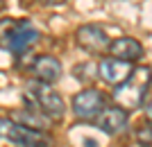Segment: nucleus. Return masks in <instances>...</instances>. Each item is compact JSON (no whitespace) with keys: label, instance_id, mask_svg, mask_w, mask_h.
<instances>
[{"label":"nucleus","instance_id":"nucleus-1","mask_svg":"<svg viewBox=\"0 0 152 147\" xmlns=\"http://www.w3.org/2000/svg\"><path fill=\"white\" fill-rule=\"evenodd\" d=\"M23 100H25V109L37 111L52 122L61 120L66 115V102L57 91H52V84H43L37 79L30 82L23 91Z\"/></svg>","mask_w":152,"mask_h":147},{"label":"nucleus","instance_id":"nucleus-2","mask_svg":"<svg viewBox=\"0 0 152 147\" xmlns=\"http://www.w3.org/2000/svg\"><path fill=\"white\" fill-rule=\"evenodd\" d=\"M152 84V70L148 66H139L132 68V72L127 75V79H123L114 91V100L118 106H123L125 111H134L143 106L145 93Z\"/></svg>","mask_w":152,"mask_h":147},{"label":"nucleus","instance_id":"nucleus-3","mask_svg":"<svg viewBox=\"0 0 152 147\" xmlns=\"http://www.w3.org/2000/svg\"><path fill=\"white\" fill-rule=\"evenodd\" d=\"M39 32L30 20L23 18H0V48L12 54H23L37 43Z\"/></svg>","mask_w":152,"mask_h":147},{"label":"nucleus","instance_id":"nucleus-4","mask_svg":"<svg viewBox=\"0 0 152 147\" xmlns=\"http://www.w3.org/2000/svg\"><path fill=\"white\" fill-rule=\"evenodd\" d=\"M5 138L16 147H55L52 138L43 129L30 127V125H23V122H14V120L7 127Z\"/></svg>","mask_w":152,"mask_h":147},{"label":"nucleus","instance_id":"nucleus-5","mask_svg":"<svg viewBox=\"0 0 152 147\" xmlns=\"http://www.w3.org/2000/svg\"><path fill=\"white\" fill-rule=\"evenodd\" d=\"M104 104H107V97L102 95L100 91L95 88H86V91H80L75 97H73V115H75L77 120L82 122H93L98 118L102 109H104Z\"/></svg>","mask_w":152,"mask_h":147},{"label":"nucleus","instance_id":"nucleus-6","mask_svg":"<svg viewBox=\"0 0 152 147\" xmlns=\"http://www.w3.org/2000/svg\"><path fill=\"white\" fill-rule=\"evenodd\" d=\"M75 41H77V45H80L82 50L91 52V54H102V52H107L109 43H111L109 34L104 32L100 25H82L75 32Z\"/></svg>","mask_w":152,"mask_h":147},{"label":"nucleus","instance_id":"nucleus-7","mask_svg":"<svg viewBox=\"0 0 152 147\" xmlns=\"http://www.w3.org/2000/svg\"><path fill=\"white\" fill-rule=\"evenodd\" d=\"M93 122L98 125V129L104 131L107 136H116V134H121V131H125L127 122H129V115H127V111L123 109V106H118V104H114V106H107V104H104V109L98 113V118H95Z\"/></svg>","mask_w":152,"mask_h":147},{"label":"nucleus","instance_id":"nucleus-8","mask_svg":"<svg viewBox=\"0 0 152 147\" xmlns=\"http://www.w3.org/2000/svg\"><path fill=\"white\" fill-rule=\"evenodd\" d=\"M30 72L37 82H43V84H57L61 79V61L52 54H39L30 66Z\"/></svg>","mask_w":152,"mask_h":147},{"label":"nucleus","instance_id":"nucleus-9","mask_svg":"<svg viewBox=\"0 0 152 147\" xmlns=\"http://www.w3.org/2000/svg\"><path fill=\"white\" fill-rule=\"evenodd\" d=\"M134 66L129 61H123V59H116V57H107V59H100L98 64V77H100L104 84L109 86H118L123 79H127V75L132 72Z\"/></svg>","mask_w":152,"mask_h":147},{"label":"nucleus","instance_id":"nucleus-10","mask_svg":"<svg viewBox=\"0 0 152 147\" xmlns=\"http://www.w3.org/2000/svg\"><path fill=\"white\" fill-rule=\"evenodd\" d=\"M107 50H109V57L123 59V61H129V64H134L143 57V45L132 36H121L116 41H111Z\"/></svg>","mask_w":152,"mask_h":147},{"label":"nucleus","instance_id":"nucleus-11","mask_svg":"<svg viewBox=\"0 0 152 147\" xmlns=\"http://www.w3.org/2000/svg\"><path fill=\"white\" fill-rule=\"evenodd\" d=\"M136 140H139L141 147H152V122L150 120L136 129Z\"/></svg>","mask_w":152,"mask_h":147},{"label":"nucleus","instance_id":"nucleus-12","mask_svg":"<svg viewBox=\"0 0 152 147\" xmlns=\"http://www.w3.org/2000/svg\"><path fill=\"white\" fill-rule=\"evenodd\" d=\"M9 118H0V138H5V134H7V127H9Z\"/></svg>","mask_w":152,"mask_h":147},{"label":"nucleus","instance_id":"nucleus-13","mask_svg":"<svg viewBox=\"0 0 152 147\" xmlns=\"http://www.w3.org/2000/svg\"><path fill=\"white\" fill-rule=\"evenodd\" d=\"M143 109H145V118H148V120L152 122V100H150V102L145 104V106H143Z\"/></svg>","mask_w":152,"mask_h":147},{"label":"nucleus","instance_id":"nucleus-14","mask_svg":"<svg viewBox=\"0 0 152 147\" xmlns=\"http://www.w3.org/2000/svg\"><path fill=\"white\" fill-rule=\"evenodd\" d=\"M43 5H61V2H66V0H41Z\"/></svg>","mask_w":152,"mask_h":147},{"label":"nucleus","instance_id":"nucleus-15","mask_svg":"<svg viewBox=\"0 0 152 147\" xmlns=\"http://www.w3.org/2000/svg\"><path fill=\"white\" fill-rule=\"evenodd\" d=\"M20 2H25V5H27V2H32V0H20Z\"/></svg>","mask_w":152,"mask_h":147}]
</instances>
